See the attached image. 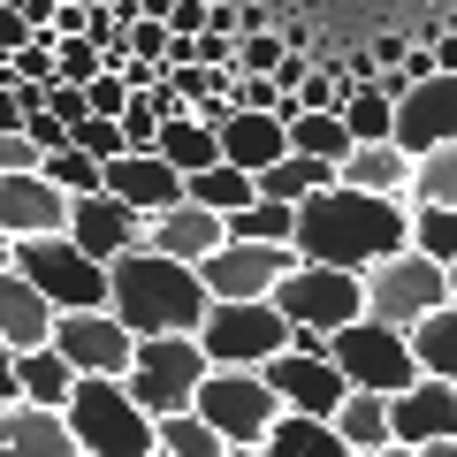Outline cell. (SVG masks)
Listing matches in <instances>:
<instances>
[{
    "instance_id": "1f68e13d",
    "label": "cell",
    "mask_w": 457,
    "mask_h": 457,
    "mask_svg": "<svg viewBox=\"0 0 457 457\" xmlns=\"http://www.w3.org/2000/svg\"><path fill=\"white\" fill-rule=\"evenodd\" d=\"M320 191H336V168H320V161H282V168H267L260 176V198H275V206H305V198H320Z\"/></svg>"
},
{
    "instance_id": "d6a6232c",
    "label": "cell",
    "mask_w": 457,
    "mask_h": 457,
    "mask_svg": "<svg viewBox=\"0 0 457 457\" xmlns=\"http://www.w3.org/2000/svg\"><path fill=\"white\" fill-rule=\"evenodd\" d=\"M411 252L435 267H457V213L450 206H420L411 198Z\"/></svg>"
},
{
    "instance_id": "bcb514c9",
    "label": "cell",
    "mask_w": 457,
    "mask_h": 457,
    "mask_svg": "<svg viewBox=\"0 0 457 457\" xmlns=\"http://www.w3.org/2000/svg\"><path fill=\"white\" fill-rule=\"evenodd\" d=\"M420 457H457V442H435V450H420Z\"/></svg>"
},
{
    "instance_id": "60d3db41",
    "label": "cell",
    "mask_w": 457,
    "mask_h": 457,
    "mask_svg": "<svg viewBox=\"0 0 457 457\" xmlns=\"http://www.w3.org/2000/svg\"><path fill=\"white\" fill-rule=\"evenodd\" d=\"M84 99H92V114H99V122H122V107H130V84H122V77H99Z\"/></svg>"
},
{
    "instance_id": "8992f818",
    "label": "cell",
    "mask_w": 457,
    "mask_h": 457,
    "mask_svg": "<svg viewBox=\"0 0 457 457\" xmlns=\"http://www.w3.org/2000/svg\"><path fill=\"white\" fill-rule=\"evenodd\" d=\"M198 351L213 374H267L290 351V320L275 305H213L198 328Z\"/></svg>"
},
{
    "instance_id": "8fae6325",
    "label": "cell",
    "mask_w": 457,
    "mask_h": 457,
    "mask_svg": "<svg viewBox=\"0 0 457 457\" xmlns=\"http://www.w3.org/2000/svg\"><path fill=\"white\" fill-rule=\"evenodd\" d=\"M282 275H297L290 245H221L198 267V282H206L213 305H267V297L282 290Z\"/></svg>"
},
{
    "instance_id": "74e56055",
    "label": "cell",
    "mask_w": 457,
    "mask_h": 457,
    "mask_svg": "<svg viewBox=\"0 0 457 457\" xmlns=\"http://www.w3.org/2000/svg\"><path fill=\"white\" fill-rule=\"evenodd\" d=\"M168 54H176L168 23L153 16V0H137V23H130V62H145V69H168Z\"/></svg>"
},
{
    "instance_id": "d590c367",
    "label": "cell",
    "mask_w": 457,
    "mask_h": 457,
    "mask_svg": "<svg viewBox=\"0 0 457 457\" xmlns=\"http://www.w3.org/2000/svg\"><path fill=\"white\" fill-rule=\"evenodd\" d=\"M343 130H351V145H396V107L381 92H359L343 107Z\"/></svg>"
},
{
    "instance_id": "e0dca14e",
    "label": "cell",
    "mask_w": 457,
    "mask_h": 457,
    "mask_svg": "<svg viewBox=\"0 0 457 457\" xmlns=\"http://www.w3.org/2000/svg\"><path fill=\"white\" fill-rule=\"evenodd\" d=\"M107 198H122L137 221H161V213L183 206V176L161 161V153H122V161L107 168Z\"/></svg>"
},
{
    "instance_id": "603a6c76",
    "label": "cell",
    "mask_w": 457,
    "mask_h": 457,
    "mask_svg": "<svg viewBox=\"0 0 457 457\" xmlns=\"http://www.w3.org/2000/svg\"><path fill=\"white\" fill-rule=\"evenodd\" d=\"M343 191H366V198H411V183H420V161H411L404 145H359L351 161L336 168Z\"/></svg>"
},
{
    "instance_id": "5b68a950",
    "label": "cell",
    "mask_w": 457,
    "mask_h": 457,
    "mask_svg": "<svg viewBox=\"0 0 457 457\" xmlns=\"http://www.w3.org/2000/svg\"><path fill=\"white\" fill-rule=\"evenodd\" d=\"M328 366H336L351 389H366V396H404V389H420V359H411V336H396V328H381V320H359V328H343V336H328Z\"/></svg>"
},
{
    "instance_id": "52a82bcc",
    "label": "cell",
    "mask_w": 457,
    "mask_h": 457,
    "mask_svg": "<svg viewBox=\"0 0 457 457\" xmlns=\"http://www.w3.org/2000/svg\"><path fill=\"white\" fill-rule=\"evenodd\" d=\"M267 305H275L290 328L343 336V328L366 320V282H359V275H336V267H305V260H297V275H282V290L267 297Z\"/></svg>"
},
{
    "instance_id": "4dcf8cb0",
    "label": "cell",
    "mask_w": 457,
    "mask_h": 457,
    "mask_svg": "<svg viewBox=\"0 0 457 457\" xmlns=\"http://www.w3.org/2000/svg\"><path fill=\"white\" fill-rule=\"evenodd\" d=\"M228 245H290V252H297V206L252 198L245 213H228Z\"/></svg>"
},
{
    "instance_id": "f6af8a7d",
    "label": "cell",
    "mask_w": 457,
    "mask_h": 457,
    "mask_svg": "<svg viewBox=\"0 0 457 457\" xmlns=\"http://www.w3.org/2000/svg\"><path fill=\"white\" fill-rule=\"evenodd\" d=\"M8 267H16V245H8V237H0V275H8Z\"/></svg>"
},
{
    "instance_id": "ab89813d",
    "label": "cell",
    "mask_w": 457,
    "mask_h": 457,
    "mask_svg": "<svg viewBox=\"0 0 457 457\" xmlns=\"http://www.w3.org/2000/svg\"><path fill=\"white\" fill-rule=\"evenodd\" d=\"M46 114L62 122V130H77V122H92V99H84L77 84H46Z\"/></svg>"
},
{
    "instance_id": "c3c4849f",
    "label": "cell",
    "mask_w": 457,
    "mask_h": 457,
    "mask_svg": "<svg viewBox=\"0 0 457 457\" xmlns=\"http://www.w3.org/2000/svg\"><path fill=\"white\" fill-rule=\"evenodd\" d=\"M228 457H267V450H228Z\"/></svg>"
},
{
    "instance_id": "ac0fdd59",
    "label": "cell",
    "mask_w": 457,
    "mask_h": 457,
    "mask_svg": "<svg viewBox=\"0 0 457 457\" xmlns=\"http://www.w3.org/2000/svg\"><path fill=\"white\" fill-rule=\"evenodd\" d=\"M389 442L404 450H435V442H457V389L450 381H420L389 404Z\"/></svg>"
},
{
    "instance_id": "7dc6e473",
    "label": "cell",
    "mask_w": 457,
    "mask_h": 457,
    "mask_svg": "<svg viewBox=\"0 0 457 457\" xmlns=\"http://www.w3.org/2000/svg\"><path fill=\"white\" fill-rule=\"evenodd\" d=\"M442 275H450V305H457V267H442Z\"/></svg>"
},
{
    "instance_id": "44dd1931",
    "label": "cell",
    "mask_w": 457,
    "mask_h": 457,
    "mask_svg": "<svg viewBox=\"0 0 457 457\" xmlns=\"http://www.w3.org/2000/svg\"><path fill=\"white\" fill-rule=\"evenodd\" d=\"M213 137H221V161H228V168H245L252 183H260L267 168L290 161V130H282L275 114H228Z\"/></svg>"
},
{
    "instance_id": "7c38bea8",
    "label": "cell",
    "mask_w": 457,
    "mask_h": 457,
    "mask_svg": "<svg viewBox=\"0 0 457 457\" xmlns=\"http://www.w3.org/2000/svg\"><path fill=\"white\" fill-rule=\"evenodd\" d=\"M54 351L77 366V381H130V359H137L130 328L114 312H62L54 320Z\"/></svg>"
},
{
    "instance_id": "8d00e7d4",
    "label": "cell",
    "mask_w": 457,
    "mask_h": 457,
    "mask_svg": "<svg viewBox=\"0 0 457 457\" xmlns=\"http://www.w3.org/2000/svg\"><path fill=\"white\" fill-rule=\"evenodd\" d=\"M411 198H420V206H450V213H457V145H442L435 161H420Z\"/></svg>"
},
{
    "instance_id": "30bf717a",
    "label": "cell",
    "mask_w": 457,
    "mask_h": 457,
    "mask_svg": "<svg viewBox=\"0 0 457 457\" xmlns=\"http://www.w3.org/2000/svg\"><path fill=\"white\" fill-rule=\"evenodd\" d=\"M198 420H206L228 450H267L282 404H275V389H267L260 374H206V389H198Z\"/></svg>"
},
{
    "instance_id": "f546056e",
    "label": "cell",
    "mask_w": 457,
    "mask_h": 457,
    "mask_svg": "<svg viewBox=\"0 0 457 457\" xmlns=\"http://www.w3.org/2000/svg\"><path fill=\"white\" fill-rule=\"evenodd\" d=\"M183 198H191V206H206V213H221V221H228V213H245L252 206V198H260V183H252L245 176V168H206V176H191V183H183Z\"/></svg>"
},
{
    "instance_id": "7bdbcfd3",
    "label": "cell",
    "mask_w": 457,
    "mask_h": 457,
    "mask_svg": "<svg viewBox=\"0 0 457 457\" xmlns=\"http://www.w3.org/2000/svg\"><path fill=\"white\" fill-rule=\"evenodd\" d=\"M8 404H23V389H16V351L0 343V411H8Z\"/></svg>"
},
{
    "instance_id": "ee69618b",
    "label": "cell",
    "mask_w": 457,
    "mask_h": 457,
    "mask_svg": "<svg viewBox=\"0 0 457 457\" xmlns=\"http://www.w3.org/2000/svg\"><path fill=\"white\" fill-rule=\"evenodd\" d=\"M366 457H420V450H404V442H389V450H366Z\"/></svg>"
},
{
    "instance_id": "2e32d148",
    "label": "cell",
    "mask_w": 457,
    "mask_h": 457,
    "mask_svg": "<svg viewBox=\"0 0 457 457\" xmlns=\"http://www.w3.org/2000/svg\"><path fill=\"white\" fill-rule=\"evenodd\" d=\"M0 237L8 245H38V237H69V198L46 176H0Z\"/></svg>"
},
{
    "instance_id": "7a4b0ae2",
    "label": "cell",
    "mask_w": 457,
    "mask_h": 457,
    "mask_svg": "<svg viewBox=\"0 0 457 457\" xmlns=\"http://www.w3.org/2000/svg\"><path fill=\"white\" fill-rule=\"evenodd\" d=\"M107 312L130 328V343H153V336H198L213 312L198 267H176L161 252H130V260L107 267Z\"/></svg>"
},
{
    "instance_id": "9c48e42d",
    "label": "cell",
    "mask_w": 457,
    "mask_h": 457,
    "mask_svg": "<svg viewBox=\"0 0 457 457\" xmlns=\"http://www.w3.org/2000/svg\"><path fill=\"white\" fill-rule=\"evenodd\" d=\"M450 305V275H442L435 260H420V252H404V260H381L374 275H366V320L396 328V336H411V328L427 320V312Z\"/></svg>"
},
{
    "instance_id": "f1b7e54d",
    "label": "cell",
    "mask_w": 457,
    "mask_h": 457,
    "mask_svg": "<svg viewBox=\"0 0 457 457\" xmlns=\"http://www.w3.org/2000/svg\"><path fill=\"white\" fill-rule=\"evenodd\" d=\"M328 427H336V435L351 442L359 457H366V450H389V396H366V389H351V396H343V411H336Z\"/></svg>"
},
{
    "instance_id": "d4e9b609",
    "label": "cell",
    "mask_w": 457,
    "mask_h": 457,
    "mask_svg": "<svg viewBox=\"0 0 457 457\" xmlns=\"http://www.w3.org/2000/svg\"><path fill=\"white\" fill-rule=\"evenodd\" d=\"M161 161L191 183V176H206V168H221V137H213L198 114H176V122L161 130Z\"/></svg>"
},
{
    "instance_id": "4316f807",
    "label": "cell",
    "mask_w": 457,
    "mask_h": 457,
    "mask_svg": "<svg viewBox=\"0 0 457 457\" xmlns=\"http://www.w3.org/2000/svg\"><path fill=\"white\" fill-rule=\"evenodd\" d=\"M411 359H420L427 381H450V389H457V305L427 312V320L411 328Z\"/></svg>"
},
{
    "instance_id": "e575fe53",
    "label": "cell",
    "mask_w": 457,
    "mask_h": 457,
    "mask_svg": "<svg viewBox=\"0 0 457 457\" xmlns=\"http://www.w3.org/2000/svg\"><path fill=\"white\" fill-rule=\"evenodd\" d=\"M46 183H54L62 198H99V191H107V168L84 161L77 145H62V153H46Z\"/></svg>"
},
{
    "instance_id": "cb8c5ba5",
    "label": "cell",
    "mask_w": 457,
    "mask_h": 457,
    "mask_svg": "<svg viewBox=\"0 0 457 457\" xmlns=\"http://www.w3.org/2000/svg\"><path fill=\"white\" fill-rule=\"evenodd\" d=\"M16 389H23V404H38V411H69L77 366H69L62 351H31V359H16Z\"/></svg>"
},
{
    "instance_id": "9a60e30c",
    "label": "cell",
    "mask_w": 457,
    "mask_h": 457,
    "mask_svg": "<svg viewBox=\"0 0 457 457\" xmlns=\"http://www.w3.org/2000/svg\"><path fill=\"white\" fill-rule=\"evenodd\" d=\"M396 145H404L411 161H435L442 145H457V77L411 84V99L396 107Z\"/></svg>"
},
{
    "instance_id": "484cf974",
    "label": "cell",
    "mask_w": 457,
    "mask_h": 457,
    "mask_svg": "<svg viewBox=\"0 0 457 457\" xmlns=\"http://www.w3.org/2000/svg\"><path fill=\"white\" fill-rule=\"evenodd\" d=\"M282 130H290L297 161H320V168H343L351 153H359V145H351V130H343V114H290Z\"/></svg>"
},
{
    "instance_id": "ba28073f",
    "label": "cell",
    "mask_w": 457,
    "mask_h": 457,
    "mask_svg": "<svg viewBox=\"0 0 457 457\" xmlns=\"http://www.w3.org/2000/svg\"><path fill=\"white\" fill-rule=\"evenodd\" d=\"M16 275L46 297L54 312H107V267H92L69 237H38L16 245Z\"/></svg>"
},
{
    "instance_id": "836d02e7",
    "label": "cell",
    "mask_w": 457,
    "mask_h": 457,
    "mask_svg": "<svg viewBox=\"0 0 457 457\" xmlns=\"http://www.w3.org/2000/svg\"><path fill=\"white\" fill-rule=\"evenodd\" d=\"M153 442H161V457H228V442L213 435L198 411H176V420L153 427Z\"/></svg>"
},
{
    "instance_id": "b9f144b4",
    "label": "cell",
    "mask_w": 457,
    "mask_h": 457,
    "mask_svg": "<svg viewBox=\"0 0 457 457\" xmlns=\"http://www.w3.org/2000/svg\"><path fill=\"white\" fill-rule=\"evenodd\" d=\"M31 38H38V23L23 16V8H0V54H23Z\"/></svg>"
},
{
    "instance_id": "7402d4cb",
    "label": "cell",
    "mask_w": 457,
    "mask_h": 457,
    "mask_svg": "<svg viewBox=\"0 0 457 457\" xmlns=\"http://www.w3.org/2000/svg\"><path fill=\"white\" fill-rule=\"evenodd\" d=\"M0 457H84V450H77V435H69L62 411L8 404L0 411Z\"/></svg>"
},
{
    "instance_id": "277c9868",
    "label": "cell",
    "mask_w": 457,
    "mask_h": 457,
    "mask_svg": "<svg viewBox=\"0 0 457 457\" xmlns=\"http://www.w3.org/2000/svg\"><path fill=\"white\" fill-rule=\"evenodd\" d=\"M62 420H69V435H77L84 457H161L153 420L130 404L122 381H77V396H69Z\"/></svg>"
},
{
    "instance_id": "4fadbf2b",
    "label": "cell",
    "mask_w": 457,
    "mask_h": 457,
    "mask_svg": "<svg viewBox=\"0 0 457 457\" xmlns=\"http://www.w3.org/2000/svg\"><path fill=\"white\" fill-rule=\"evenodd\" d=\"M69 245L84 252L92 267H114V260H130V252H145V221H137L122 198H69Z\"/></svg>"
},
{
    "instance_id": "6da1fadb",
    "label": "cell",
    "mask_w": 457,
    "mask_h": 457,
    "mask_svg": "<svg viewBox=\"0 0 457 457\" xmlns=\"http://www.w3.org/2000/svg\"><path fill=\"white\" fill-rule=\"evenodd\" d=\"M411 252V198H366V191H320L297 206V260L336 275H374L381 260Z\"/></svg>"
},
{
    "instance_id": "3957f363",
    "label": "cell",
    "mask_w": 457,
    "mask_h": 457,
    "mask_svg": "<svg viewBox=\"0 0 457 457\" xmlns=\"http://www.w3.org/2000/svg\"><path fill=\"white\" fill-rule=\"evenodd\" d=\"M206 351H198V336H153L137 343V359H130V404L145 411L153 427L176 420V411H198V389H206Z\"/></svg>"
},
{
    "instance_id": "f35d334b",
    "label": "cell",
    "mask_w": 457,
    "mask_h": 457,
    "mask_svg": "<svg viewBox=\"0 0 457 457\" xmlns=\"http://www.w3.org/2000/svg\"><path fill=\"white\" fill-rule=\"evenodd\" d=\"M282 62H290V46H282L275 31H267V38H237V77L275 84V77H282Z\"/></svg>"
},
{
    "instance_id": "ffe728a7",
    "label": "cell",
    "mask_w": 457,
    "mask_h": 457,
    "mask_svg": "<svg viewBox=\"0 0 457 457\" xmlns=\"http://www.w3.org/2000/svg\"><path fill=\"white\" fill-rule=\"evenodd\" d=\"M54 320H62V312H54L46 297L31 290V282L8 267V275H0V343H8L16 359H31V351H54Z\"/></svg>"
},
{
    "instance_id": "83f0119b",
    "label": "cell",
    "mask_w": 457,
    "mask_h": 457,
    "mask_svg": "<svg viewBox=\"0 0 457 457\" xmlns=\"http://www.w3.org/2000/svg\"><path fill=\"white\" fill-rule=\"evenodd\" d=\"M267 457H359V450H351L328 420H297V411H282L275 435H267Z\"/></svg>"
},
{
    "instance_id": "5bb4252c",
    "label": "cell",
    "mask_w": 457,
    "mask_h": 457,
    "mask_svg": "<svg viewBox=\"0 0 457 457\" xmlns=\"http://www.w3.org/2000/svg\"><path fill=\"white\" fill-rule=\"evenodd\" d=\"M260 381L275 389V404H282V411H297V420H336L343 396H351V381H343L328 359H297V351H282V359L267 366Z\"/></svg>"
},
{
    "instance_id": "d6986e66",
    "label": "cell",
    "mask_w": 457,
    "mask_h": 457,
    "mask_svg": "<svg viewBox=\"0 0 457 457\" xmlns=\"http://www.w3.org/2000/svg\"><path fill=\"white\" fill-rule=\"evenodd\" d=\"M221 245H228V221L206 213V206H191V198H183L176 213H161V221H145V252H161V260H176V267H206Z\"/></svg>"
}]
</instances>
